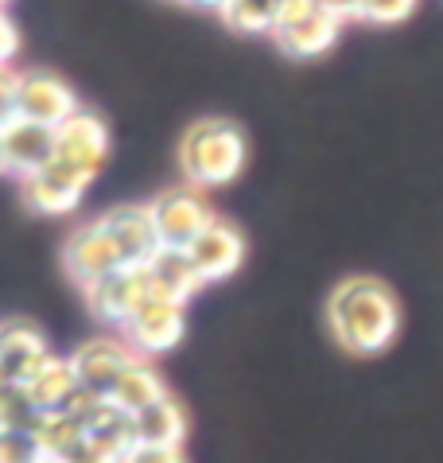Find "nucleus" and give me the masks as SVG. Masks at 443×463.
Wrapping results in <instances>:
<instances>
[{"mask_svg":"<svg viewBox=\"0 0 443 463\" xmlns=\"http://www.w3.org/2000/svg\"><path fill=\"white\" fill-rule=\"evenodd\" d=\"M43 448L32 432H5L0 429V463H43Z\"/></svg>","mask_w":443,"mask_h":463,"instance_id":"obj_24","label":"nucleus"},{"mask_svg":"<svg viewBox=\"0 0 443 463\" xmlns=\"http://www.w3.org/2000/svg\"><path fill=\"white\" fill-rule=\"evenodd\" d=\"M74 113H78V98L59 74H51V71L20 74V118L24 121L59 128Z\"/></svg>","mask_w":443,"mask_h":463,"instance_id":"obj_10","label":"nucleus"},{"mask_svg":"<svg viewBox=\"0 0 443 463\" xmlns=\"http://www.w3.org/2000/svg\"><path fill=\"white\" fill-rule=\"evenodd\" d=\"M346 16H358V20H370V24H401L412 16V5L409 0H393V5H343Z\"/></svg>","mask_w":443,"mask_h":463,"instance_id":"obj_25","label":"nucleus"},{"mask_svg":"<svg viewBox=\"0 0 443 463\" xmlns=\"http://www.w3.org/2000/svg\"><path fill=\"white\" fill-rule=\"evenodd\" d=\"M62 265L67 273L78 280L82 288L106 280L109 273H121V269H133L125 261V250L117 246V238L109 234V226L101 222H90L82 230H74L71 241H67V253H62Z\"/></svg>","mask_w":443,"mask_h":463,"instance_id":"obj_5","label":"nucleus"},{"mask_svg":"<svg viewBox=\"0 0 443 463\" xmlns=\"http://www.w3.org/2000/svg\"><path fill=\"white\" fill-rule=\"evenodd\" d=\"M16 51H20V32H16V24H12L8 16H0V67H8Z\"/></svg>","mask_w":443,"mask_h":463,"instance_id":"obj_28","label":"nucleus"},{"mask_svg":"<svg viewBox=\"0 0 443 463\" xmlns=\"http://www.w3.org/2000/svg\"><path fill=\"white\" fill-rule=\"evenodd\" d=\"M152 300V280H148V265L137 269H121V273H109L106 280L86 288V304L101 324L113 327H128L133 316Z\"/></svg>","mask_w":443,"mask_h":463,"instance_id":"obj_6","label":"nucleus"},{"mask_svg":"<svg viewBox=\"0 0 443 463\" xmlns=\"http://www.w3.org/2000/svg\"><path fill=\"white\" fill-rule=\"evenodd\" d=\"M125 331H128V339H133V346H140L145 354L172 351V346L184 339V304H172V300L152 296V300L133 316V324H128Z\"/></svg>","mask_w":443,"mask_h":463,"instance_id":"obj_16","label":"nucleus"},{"mask_svg":"<svg viewBox=\"0 0 443 463\" xmlns=\"http://www.w3.org/2000/svg\"><path fill=\"white\" fill-rule=\"evenodd\" d=\"M121 463H187V459H184L179 448H145V444H137Z\"/></svg>","mask_w":443,"mask_h":463,"instance_id":"obj_27","label":"nucleus"},{"mask_svg":"<svg viewBox=\"0 0 443 463\" xmlns=\"http://www.w3.org/2000/svg\"><path fill=\"white\" fill-rule=\"evenodd\" d=\"M346 24L343 5H319V0H296V5H280L277 20V43L284 55L292 59H316L331 51L338 32Z\"/></svg>","mask_w":443,"mask_h":463,"instance_id":"obj_3","label":"nucleus"},{"mask_svg":"<svg viewBox=\"0 0 443 463\" xmlns=\"http://www.w3.org/2000/svg\"><path fill=\"white\" fill-rule=\"evenodd\" d=\"M43 463H62V459H43Z\"/></svg>","mask_w":443,"mask_h":463,"instance_id":"obj_32","label":"nucleus"},{"mask_svg":"<svg viewBox=\"0 0 443 463\" xmlns=\"http://www.w3.org/2000/svg\"><path fill=\"white\" fill-rule=\"evenodd\" d=\"M94 184L86 172L71 168L62 160H51L43 172H35L24 179V199H28L32 211H43V214H67L78 207V199L86 195V187Z\"/></svg>","mask_w":443,"mask_h":463,"instance_id":"obj_12","label":"nucleus"},{"mask_svg":"<svg viewBox=\"0 0 443 463\" xmlns=\"http://www.w3.org/2000/svg\"><path fill=\"white\" fill-rule=\"evenodd\" d=\"M62 463H121V459H113L109 452H101V448H98V444H90V440H82V444H78V448H74V452H71L67 459H62Z\"/></svg>","mask_w":443,"mask_h":463,"instance_id":"obj_29","label":"nucleus"},{"mask_svg":"<svg viewBox=\"0 0 443 463\" xmlns=\"http://www.w3.org/2000/svg\"><path fill=\"white\" fill-rule=\"evenodd\" d=\"M133 429H137V444H145V448H179L187 436L184 405L175 397H160L156 405L140 409L133 417Z\"/></svg>","mask_w":443,"mask_h":463,"instance_id":"obj_19","label":"nucleus"},{"mask_svg":"<svg viewBox=\"0 0 443 463\" xmlns=\"http://www.w3.org/2000/svg\"><path fill=\"white\" fill-rule=\"evenodd\" d=\"M0 156H5V172L16 175H35L55 160V128L35 125V121H8L0 128Z\"/></svg>","mask_w":443,"mask_h":463,"instance_id":"obj_13","label":"nucleus"},{"mask_svg":"<svg viewBox=\"0 0 443 463\" xmlns=\"http://www.w3.org/2000/svg\"><path fill=\"white\" fill-rule=\"evenodd\" d=\"M101 222L109 226V234L117 238V246L125 250L128 265H148L156 253H160V238H156L152 214L148 207H117L109 214H101Z\"/></svg>","mask_w":443,"mask_h":463,"instance_id":"obj_17","label":"nucleus"},{"mask_svg":"<svg viewBox=\"0 0 443 463\" xmlns=\"http://www.w3.org/2000/svg\"><path fill=\"white\" fill-rule=\"evenodd\" d=\"M327 319L350 354H382L401 331V304L377 277H346L331 292Z\"/></svg>","mask_w":443,"mask_h":463,"instance_id":"obj_1","label":"nucleus"},{"mask_svg":"<svg viewBox=\"0 0 443 463\" xmlns=\"http://www.w3.org/2000/svg\"><path fill=\"white\" fill-rule=\"evenodd\" d=\"M187 257H191L194 273L203 277V285L206 280H226L230 273H238V265L245 261V238L233 222L214 218V222L191 241Z\"/></svg>","mask_w":443,"mask_h":463,"instance_id":"obj_11","label":"nucleus"},{"mask_svg":"<svg viewBox=\"0 0 443 463\" xmlns=\"http://www.w3.org/2000/svg\"><path fill=\"white\" fill-rule=\"evenodd\" d=\"M250 156L245 133L226 118H203L184 133L179 145V164L191 187H222L238 179Z\"/></svg>","mask_w":443,"mask_h":463,"instance_id":"obj_2","label":"nucleus"},{"mask_svg":"<svg viewBox=\"0 0 443 463\" xmlns=\"http://www.w3.org/2000/svg\"><path fill=\"white\" fill-rule=\"evenodd\" d=\"M0 172H5V156H0Z\"/></svg>","mask_w":443,"mask_h":463,"instance_id":"obj_31","label":"nucleus"},{"mask_svg":"<svg viewBox=\"0 0 443 463\" xmlns=\"http://www.w3.org/2000/svg\"><path fill=\"white\" fill-rule=\"evenodd\" d=\"M156 238H160L164 250H191V241L203 234L206 226L214 222L211 203L199 195V187H167L156 195V203L148 207Z\"/></svg>","mask_w":443,"mask_h":463,"instance_id":"obj_4","label":"nucleus"},{"mask_svg":"<svg viewBox=\"0 0 443 463\" xmlns=\"http://www.w3.org/2000/svg\"><path fill=\"white\" fill-rule=\"evenodd\" d=\"M51 358L55 354H51L43 331L35 324H28V319H5L0 324V370L12 385H28Z\"/></svg>","mask_w":443,"mask_h":463,"instance_id":"obj_9","label":"nucleus"},{"mask_svg":"<svg viewBox=\"0 0 443 463\" xmlns=\"http://www.w3.org/2000/svg\"><path fill=\"white\" fill-rule=\"evenodd\" d=\"M0 385H8V378H5V370H0Z\"/></svg>","mask_w":443,"mask_h":463,"instance_id":"obj_30","label":"nucleus"},{"mask_svg":"<svg viewBox=\"0 0 443 463\" xmlns=\"http://www.w3.org/2000/svg\"><path fill=\"white\" fill-rule=\"evenodd\" d=\"M148 280H152V296L172 304H187L203 288V277L194 273L187 250H164V246L148 261Z\"/></svg>","mask_w":443,"mask_h":463,"instance_id":"obj_18","label":"nucleus"},{"mask_svg":"<svg viewBox=\"0 0 443 463\" xmlns=\"http://www.w3.org/2000/svg\"><path fill=\"white\" fill-rule=\"evenodd\" d=\"M43 424V413L35 409V402L28 397L24 385H0V429L5 432H39Z\"/></svg>","mask_w":443,"mask_h":463,"instance_id":"obj_21","label":"nucleus"},{"mask_svg":"<svg viewBox=\"0 0 443 463\" xmlns=\"http://www.w3.org/2000/svg\"><path fill=\"white\" fill-rule=\"evenodd\" d=\"M35 440H39V448H43L47 459H67L74 448L86 440V432H82V420H78L74 413L71 417H43Z\"/></svg>","mask_w":443,"mask_h":463,"instance_id":"obj_23","label":"nucleus"},{"mask_svg":"<svg viewBox=\"0 0 443 463\" xmlns=\"http://www.w3.org/2000/svg\"><path fill=\"white\" fill-rule=\"evenodd\" d=\"M137 363L140 358L117 339H90V343L78 346L74 358H71V366H74L78 382H82V390L90 397H106V402L113 397V390L121 385V378Z\"/></svg>","mask_w":443,"mask_h":463,"instance_id":"obj_7","label":"nucleus"},{"mask_svg":"<svg viewBox=\"0 0 443 463\" xmlns=\"http://www.w3.org/2000/svg\"><path fill=\"white\" fill-rule=\"evenodd\" d=\"M0 16H5V8H0Z\"/></svg>","mask_w":443,"mask_h":463,"instance_id":"obj_33","label":"nucleus"},{"mask_svg":"<svg viewBox=\"0 0 443 463\" xmlns=\"http://www.w3.org/2000/svg\"><path fill=\"white\" fill-rule=\"evenodd\" d=\"M20 118V74L0 67V128Z\"/></svg>","mask_w":443,"mask_h":463,"instance_id":"obj_26","label":"nucleus"},{"mask_svg":"<svg viewBox=\"0 0 443 463\" xmlns=\"http://www.w3.org/2000/svg\"><path fill=\"white\" fill-rule=\"evenodd\" d=\"M78 420H82V432L90 444H98L101 452H109L113 459H125L128 452L137 448V429H133V417L125 413L121 405L106 402V397H90L78 405Z\"/></svg>","mask_w":443,"mask_h":463,"instance_id":"obj_14","label":"nucleus"},{"mask_svg":"<svg viewBox=\"0 0 443 463\" xmlns=\"http://www.w3.org/2000/svg\"><path fill=\"white\" fill-rule=\"evenodd\" d=\"M160 397H167V390H164V382H160V374H156L152 366H145V363H137L128 374L121 378V385L113 390V397L109 402L113 405H121L128 417H137L140 409H148V405H156Z\"/></svg>","mask_w":443,"mask_h":463,"instance_id":"obj_20","label":"nucleus"},{"mask_svg":"<svg viewBox=\"0 0 443 463\" xmlns=\"http://www.w3.org/2000/svg\"><path fill=\"white\" fill-rule=\"evenodd\" d=\"M106 156H109V128L98 113L78 109L74 118H67L55 128V160L71 164V168L94 179L101 172V164H106Z\"/></svg>","mask_w":443,"mask_h":463,"instance_id":"obj_8","label":"nucleus"},{"mask_svg":"<svg viewBox=\"0 0 443 463\" xmlns=\"http://www.w3.org/2000/svg\"><path fill=\"white\" fill-rule=\"evenodd\" d=\"M24 390H28V397L43 417H71V413H78V405L86 402V390L74 374L71 358H59V354L51 358Z\"/></svg>","mask_w":443,"mask_h":463,"instance_id":"obj_15","label":"nucleus"},{"mask_svg":"<svg viewBox=\"0 0 443 463\" xmlns=\"http://www.w3.org/2000/svg\"><path fill=\"white\" fill-rule=\"evenodd\" d=\"M222 20L241 35H272L280 20V5H257V0H233L222 5Z\"/></svg>","mask_w":443,"mask_h":463,"instance_id":"obj_22","label":"nucleus"}]
</instances>
